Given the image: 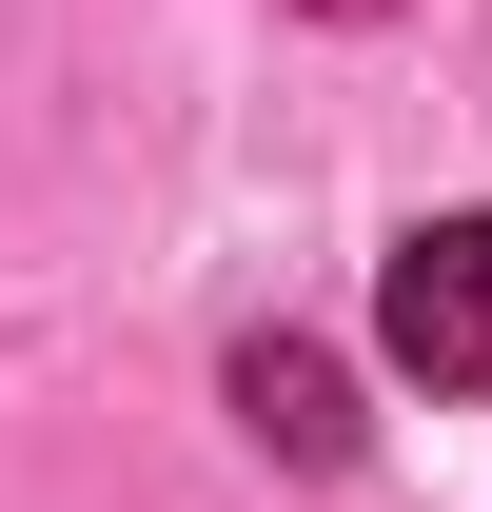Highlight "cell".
<instances>
[{
    "label": "cell",
    "mask_w": 492,
    "mask_h": 512,
    "mask_svg": "<svg viewBox=\"0 0 492 512\" xmlns=\"http://www.w3.org/2000/svg\"><path fill=\"white\" fill-rule=\"evenodd\" d=\"M315 20H394V0H315Z\"/></svg>",
    "instance_id": "obj_3"
},
{
    "label": "cell",
    "mask_w": 492,
    "mask_h": 512,
    "mask_svg": "<svg viewBox=\"0 0 492 512\" xmlns=\"http://www.w3.org/2000/svg\"><path fill=\"white\" fill-rule=\"evenodd\" d=\"M374 335H394V375L492 394V217H433V237H394V276H374Z\"/></svg>",
    "instance_id": "obj_1"
},
{
    "label": "cell",
    "mask_w": 492,
    "mask_h": 512,
    "mask_svg": "<svg viewBox=\"0 0 492 512\" xmlns=\"http://www.w3.org/2000/svg\"><path fill=\"white\" fill-rule=\"evenodd\" d=\"M237 414H256L276 473H335V453H355V375H335L315 335H256V355H237Z\"/></svg>",
    "instance_id": "obj_2"
}]
</instances>
